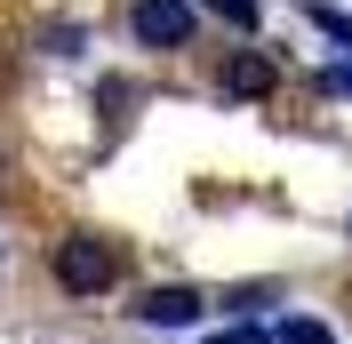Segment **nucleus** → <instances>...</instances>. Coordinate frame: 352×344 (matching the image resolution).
Listing matches in <instances>:
<instances>
[{
  "label": "nucleus",
  "instance_id": "obj_2",
  "mask_svg": "<svg viewBox=\"0 0 352 344\" xmlns=\"http://www.w3.org/2000/svg\"><path fill=\"white\" fill-rule=\"evenodd\" d=\"M129 32H136V48H192L200 8L192 0H129Z\"/></svg>",
  "mask_w": 352,
  "mask_h": 344
},
{
  "label": "nucleus",
  "instance_id": "obj_1",
  "mask_svg": "<svg viewBox=\"0 0 352 344\" xmlns=\"http://www.w3.org/2000/svg\"><path fill=\"white\" fill-rule=\"evenodd\" d=\"M112 280H120V248H112L104 233L56 240V288H65V297H104Z\"/></svg>",
  "mask_w": 352,
  "mask_h": 344
},
{
  "label": "nucleus",
  "instance_id": "obj_8",
  "mask_svg": "<svg viewBox=\"0 0 352 344\" xmlns=\"http://www.w3.org/2000/svg\"><path fill=\"white\" fill-rule=\"evenodd\" d=\"M0 264H8V248H0Z\"/></svg>",
  "mask_w": 352,
  "mask_h": 344
},
{
  "label": "nucleus",
  "instance_id": "obj_6",
  "mask_svg": "<svg viewBox=\"0 0 352 344\" xmlns=\"http://www.w3.org/2000/svg\"><path fill=\"white\" fill-rule=\"evenodd\" d=\"M200 8H217L232 32H256V17H264V0H200Z\"/></svg>",
  "mask_w": 352,
  "mask_h": 344
},
{
  "label": "nucleus",
  "instance_id": "obj_4",
  "mask_svg": "<svg viewBox=\"0 0 352 344\" xmlns=\"http://www.w3.org/2000/svg\"><path fill=\"white\" fill-rule=\"evenodd\" d=\"M272 80H280V72H272V56H256V48H232L224 72H217L224 96H272Z\"/></svg>",
  "mask_w": 352,
  "mask_h": 344
},
{
  "label": "nucleus",
  "instance_id": "obj_3",
  "mask_svg": "<svg viewBox=\"0 0 352 344\" xmlns=\"http://www.w3.org/2000/svg\"><path fill=\"white\" fill-rule=\"evenodd\" d=\"M200 312H208V297L184 288V280H176V288H153V297L136 304V321H144V328H192Z\"/></svg>",
  "mask_w": 352,
  "mask_h": 344
},
{
  "label": "nucleus",
  "instance_id": "obj_5",
  "mask_svg": "<svg viewBox=\"0 0 352 344\" xmlns=\"http://www.w3.org/2000/svg\"><path fill=\"white\" fill-rule=\"evenodd\" d=\"M272 344H336V328H329V321H280Z\"/></svg>",
  "mask_w": 352,
  "mask_h": 344
},
{
  "label": "nucleus",
  "instance_id": "obj_7",
  "mask_svg": "<svg viewBox=\"0 0 352 344\" xmlns=\"http://www.w3.org/2000/svg\"><path fill=\"white\" fill-rule=\"evenodd\" d=\"M312 24H320V32H329L336 48H352V17H344V8H329V0H312Z\"/></svg>",
  "mask_w": 352,
  "mask_h": 344
}]
</instances>
